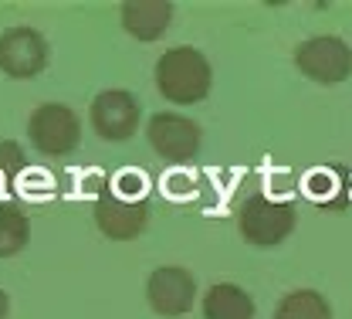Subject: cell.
<instances>
[{
  "label": "cell",
  "mask_w": 352,
  "mask_h": 319,
  "mask_svg": "<svg viewBox=\"0 0 352 319\" xmlns=\"http://www.w3.org/2000/svg\"><path fill=\"white\" fill-rule=\"evenodd\" d=\"M210 82H214L210 61L197 48H170L156 61V89L176 105L200 102L210 92Z\"/></svg>",
  "instance_id": "6da1fadb"
},
{
  "label": "cell",
  "mask_w": 352,
  "mask_h": 319,
  "mask_svg": "<svg viewBox=\"0 0 352 319\" xmlns=\"http://www.w3.org/2000/svg\"><path fill=\"white\" fill-rule=\"evenodd\" d=\"M237 228L244 234V241L258 248H274L295 231V207L288 200H271L264 194H254L241 207Z\"/></svg>",
  "instance_id": "7a4b0ae2"
},
{
  "label": "cell",
  "mask_w": 352,
  "mask_h": 319,
  "mask_svg": "<svg viewBox=\"0 0 352 319\" xmlns=\"http://www.w3.org/2000/svg\"><path fill=\"white\" fill-rule=\"evenodd\" d=\"M295 65L311 82L336 85V82H346L352 75V48L336 34H318V38H308L298 45Z\"/></svg>",
  "instance_id": "3957f363"
},
{
  "label": "cell",
  "mask_w": 352,
  "mask_h": 319,
  "mask_svg": "<svg viewBox=\"0 0 352 319\" xmlns=\"http://www.w3.org/2000/svg\"><path fill=\"white\" fill-rule=\"evenodd\" d=\"M28 133H31V143L47 153V156H65L78 146L82 139V123L78 116L61 105V102H47V105H38L31 112V123H28Z\"/></svg>",
  "instance_id": "277c9868"
},
{
  "label": "cell",
  "mask_w": 352,
  "mask_h": 319,
  "mask_svg": "<svg viewBox=\"0 0 352 319\" xmlns=\"http://www.w3.org/2000/svg\"><path fill=\"white\" fill-rule=\"evenodd\" d=\"M146 136H149V146L163 156V160H173V163H183V160H193L197 150H200V126L179 112H156L146 126Z\"/></svg>",
  "instance_id": "5b68a950"
},
{
  "label": "cell",
  "mask_w": 352,
  "mask_h": 319,
  "mask_svg": "<svg viewBox=\"0 0 352 319\" xmlns=\"http://www.w3.org/2000/svg\"><path fill=\"white\" fill-rule=\"evenodd\" d=\"M47 65V41L34 28H7L0 34V68L10 79H34Z\"/></svg>",
  "instance_id": "8992f818"
},
{
  "label": "cell",
  "mask_w": 352,
  "mask_h": 319,
  "mask_svg": "<svg viewBox=\"0 0 352 319\" xmlns=\"http://www.w3.org/2000/svg\"><path fill=\"white\" fill-rule=\"evenodd\" d=\"M95 225L105 238L112 241H132L139 238L146 225H149V211L142 200H129V197H119L116 190H102L98 200H95Z\"/></svg>",
  "instance_id": "52a82bcc"
},
{
  "label": "cell",
  "mask_w": 352,
  "mask_h": 319,
  "mask_svg": "<svg viewBox=\"0 0 352 319\" xmlns=\"http://www.w3.org/2000/svg\"><path fill=\"white\" fill-rule=\"evenodd\" d=\"M91 130L109 143H119V139H129L139 126V102L132 99V92L122 89H109L98 92L95 102H91Z\"/></svg>",
  "instance_id": "ba28073f"
},
{
  "label": "cell",
  "mask_w": 352,
  "mask_h": 319,
  "mask_svg": "<svg viewBox=\"0 0 352 319\" xmlns=\"http://www.w3.org/2000/svg\"><path fill=\"white\" fill-rule=\"evenodd\" d=\"M193 296H197V282L186 269H176V265H163L146 278V299L153 306V313L160 316H183L190 313L193 306Z\"/></svg>",
  "instance_id": "9c48e42d"
},
{
  "label": "cell",
  "mask_w": 352,
  "mask_h": 319,
  "mask_svg": "<svg viewBox=\"0 0 352 319\" xmlns=\"http://www.w3.org/2000/svg\"><path fill=\"white\" fill-rule=\"evenodd\" d=\"M173 17V3L166 0H129L122 3V28L135 41H156Z\"/></svg>",
  "instance_id": "30bf717a"
},
{
  "label": "cell",
  "mask_w": 352,
  "mask_h": 319,
  "mask_svg": "<svg viewBox=\"0 0 352 319\" xmlns=\"http://www.w3.org/2000/svg\"><path fill=\"white\" fill-rule=\"evenodd\" d=\"M204 316L207 319H254V299L234 285V282H217L204 296Z\"/></svg>",
  "instance_id": "8fae6325"
},
{
  "label": "cell",
  "mask_w": 352,
  "mask_h": 319,
  "mask_svg": "<svg viewBox=\"0 0 352 319\" xmlns=\"http://www.w3.org/2000/svg\"><path fill=\"white\" fill-rule=\"evenodd\" d=\"M274 319H332V306L315 289H295V292L281 296Z\"/></svg>",
  "instance_id": "7c38bea8"
},
{
  "label": "cell",
  "mask_w": 352,
  "mask_h": 319,
  "mask_svg": "<svg viewBox=\"0 0 352 319\" xmlns=\"http://www.w3.org/2000/svg\"><path fill=\"white\" fill-rule=\"evenodd\" d=\"M31 238V221L17 204H0V258L17 255Z\"/></svg>",
  "instance_id": "4fadbf2b"
},
{
  "label": "cell",
  "mask_w": 352,
  "mask_h": 319,
  "mask_svg": "<svg viewBox=\"0 0 352 319\" xmlns=\"http://www.w3.org/2000/svg\"><path fill=\"white\" fill-rule=\"evenodd\" d=\"M24 167V153L17 143H0V170L3 174H17Z\"/></svg>",
  "instance_id": "5bb4252c"
},
{
  "label": "cell",
  "mask_w": 352,
  "mask_h": 319,
  "mask_svg": "<svg viewBox=\"0 0 352 319\" xmlns=\"http://www.w3.org/2000/svg\"><path fill=\"white\" fill-rule=\"evenodd\" d=\"M7 313H10V299H7V292L0 289V319H7Z\"/></svg>",
  "instance_id": "9a60e30c"
}]
</instances>
